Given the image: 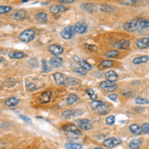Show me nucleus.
Listing matches in <instances>:
<instances>
[{
    "label": "nucleus",
    "mask_w": 149,
    "mask_h": 149,
    "mask_svg": "<svg viewBox=\"0 0 149 149\" xmlns=\"http://www.w3.org/2000/svg\"><path fill=\"white\" fill-rule=\"evenodd\" d=\"M42 70H43V72H46V73H48L52 70L51 64H49L46 60H43L42 61Z\"/></svg>",
    "instance_id": "nucleus-32"
},
{
    "label": "nucleus",
    "mask_w": 149,
    "mask_h": 149,
    "mask_svg": "<svg viewBox=\"0 0 149 149\" xmlns=\"http://www.w3.org/2000/svg\"><path fill=\"white\" fill-rule=\"evenodd\" d=\"M11 59H22V58L25 57V54L23 52H19V51H12L8 54Z\"/></svg>",
    "instance_id": "nucleus-24"
},
{
    "label": "nucleus",
    "mask_w": 149,
    "mask_h": 149,
    "mask_svg": "<svg viewBox=\"0 0 149 149\" xmlns=\"http://www.w3.org/2000/svg\"><path fill=\"white\" fill-rule=\"evenodd\" d=\"M48 50L49 52L52 54L53 56H60L62 55L63 53H64V48H63L62 46H60V45H57V44H52L50 45L48 47Z\"/></svg>",
    "instance_id": "nucleus-8"
},
{
    "label": "nucleus",
    "mask_w": 149,
    "mask_h": 149,
    "mask_svg": "<svg viewBox=\"0 0 149 149\" xmlns=\"http://www.w3.org/2000/svg\"><path fill=\"white\" fill-rule=\"evenodd\" d=\"M78 100H79V96H78L77 94H69L68 98H67V105H74Z\"/></svg>",
    "instance_id": "nucleus-29"
},
{
    "label": "nucleus",
    "mask_w": 149,
    "mask_h": 149,
    "mask_svg": "<svg viewBox=\"0 0 149 149\" xmlns=\"http://www.w3.org/2000/svg\"><path fill=\"white\" fill-rule=\"evenodd\" d=\"M76 123H77V125L80 128L83 129V130H90V129L92 128V122L88 119H85V118H78V119L76 120Z\"/></svg>",
    "instance_id": "nucleus-6"
},
{
    "label": "nucleus",
    "mask_w": 149,
    "mask_h": 149,
    "mask_svg": "<svg viewBox=\"0 0 149 149\" xmlns=\"http://www.w3.org/2000/svg\"><path fill=\"white\" fill-rule=\"evenodd\" d=\"M86 92H87V94L88 96H90V98L92 99V100H96V98H98V96H96V94L92 90V88H88V90H86Z\"/></svg>",
    "instance_id": "nucleus-35"
},
{
    "label": "nucleus",
    "mask_w": 149,
    "mask_h": 149,
    "mask_svg": "<svg viewBox=\"0 0 149 149\" xmlns=\"http://www.w3.org/2000/svg\"><path fill=\"white\" fill-rule=\"evenodd\" d=\"M100 103H101V101H99V100H94L92 103H90V107H92V109H96Z\"/></svg>",
    "instance_id": "nucleus-43"
},
{
    "label": "nucleus",
    "mask_w": 149,
    "mask_h": 149,
    "mask_svg": "<svg viewBox=\"0 0 149 149\" xmlns=\"http://www.w3.org/2000/svg\"><path fill=\"white\" fill-rule=\"evenodd\" d=\"M82 112L79 111H76V109H69V111H65L62 113L63 118H72V117H77V116L81 115Z\"/></svg>",
    "instance_id": "nucleus-11"
},
{
    "label": "nucleus",
    "mask_w": 149,
    "mask_h": 149,
    "mask_svg": "<svg viewBox=\"0 0 149 149\" xmlns=\"http://www.w3.org/2000/svg\"><path fill=\"white\" fill-rule=\"evenodd\" d=\"M119 2L121 4H124V5H134V4H136L135 0H120Z\"/></svg>",
    "instance_id": "nucleus-40"
},
{
    "label": "nucleus",
    "mask_w": 149,
    "mask_h": 149,
    "mask_svg": "<svg viewBox=\"0 0 149 149\" xmlns=\"http://www.w3.org/2000/svg\"><path fill=\"white\" fill-rule=\"evenodd\" d=\"M99 88L101 90H105V92H114V90L117 88V85L113 82H109V81H105L101 82L99 84Z\"/></svg>",
    "instance_id": "nucleus-5"
},
{
    "label": "nucleus",
    "mask_w": 149,
    "mask_h": 149,
    "mask_svg": "<svg viewBox=\"0 0 149 149\" xmlns=\"http://www.w3.org/2000/svg\"><path fill=\"white\" fill-rule=\"evenodd\" d=\"M148 60H149L148 56L144 55V56H140V57H136L135 59H133L132 63L134 65H141V64H143V63H146Z\"/></svg>",
    "instance_id": "nucleus-23"
},
{
    "label": "nucleus",
    "mask_w": 149,
    "mask_h": 149,
    "mask_svg": "<svg viewBox=\"0 0 149 149\" xmlns=\"http://www.w3.org/2000/svg\"><path fill=\"white\" fill-rule=\"evenodd\" d=\"M137 32L140 35L144 36V38H147V36H149V21L142 19V21L139 24V27L137 29Z\"/></svg>",
    "instance_id": "nucleus-3"
},
{
    "label": "nucleus",
    "mask_w": 149,
    "mask_h": 149,
    "mask_svg": "<svg viewBox=\"0 0 149 149\" xmlns=\"http://www.w3.org/2000/svg\"><path fill=\"white\" fill-rule=\"evenodd\" d=\"M35 31L32 29H27L25 31H23L22 33L19 35V40L22 41V42H31L35 38Z\"/></svg>",
    "instance_id": "nucleus-2"
},
{
    "label": "nucleus",
    "mask_w": 149,
    "mask_h": 149,
    "mask_svg": "<svg viewBox=\"0 0 149 149\" xmlns=\"http://www.w3.org/2000/svg\"><path fill=\"white\" fill-rule=\"evenodd\" d=\"M84 47H85L86 49L90 50V51H96V46H92V45H90V44H84Z\"/></svg>",
    "instance_id": "nucleus-46"
},
{
    "label": "nucleus",
    "mask_w": 149,
    "mask_h": 149,
    "mask_svg": "<svg viewBox=\"0 0 149 149\" xmlns=\"http://www.w3.org/2000/svg\"><path fill=\"white\" fill-rule=\"evenodd\" d=\"M26 16H27V13H26L25 10H22V9L17 10V11H15L14 14H13V18L17 21L24 20V19L26 18Z\"/></svg>",
    "instance_id": "nucleus-16"
},
{
    "label": "nucleus",
    "mask_w": 149,
    "mask_h": 149,
    "mask_svg": "<svg viewBox=\"0 0 149 149\" xmlns=\"http://www.w3.org/2000/svg\"><path fill=\"white\" fill-rule=\"evenodd\" d=\"M19 102V99L17 98H14V96H11V98H7L5 100V105L8 107H14L18 105Z\"/></svg>",
    "instance_id": "nucleus-22"
},
{
    "label": "nucleus",
    "mask_w": 149,
    "mask_h": 149,
    "mask_svg": "<svg viewBox=\"0 0 149 149\" xmlns=\"http://www.w3.org/2000/svg\"><path fill=\"white\" fill-rule=\"evenodd\" d=\"M54 80H55V83L58 86H62L64 84H66V79H65V76L62 73H55L54 74Z\"/></svg>",
    "instance_id": "nucleus-17"
},
{
    "label": "nucleus",
    "mask_w": 149,
    "mask_h": 149,
    "mask_svg": "<svg viewBox=\"0 0 149 149\" xmlns=\"http://www.w3.org/2000/svg\"><path fill=\"white\" fill-rule=\"evenodd\" d=\"M36 20H37L39 23H46L47 21H48V16H47L46 13L40 12L36 15Z\"/></svg>",
    "instance_id": "nucleus-26"
},
{
    "label": "nucleus",
    "mask_w": 149,
    "mask_h": 149,
    "mask_svg": "<svg viewBox=\"0 0 149 149\" xmlns=\"http://www.w3.org/2000/svg\"><path fill=\"white\" fill-rule=\"evenodd\" d=\"M107 124H109V125H112L115 122V117H114L113 115H109V117L107 118Z\"/></svg>",
    "instance_id": "nucleus-41"
},
{
    "label": "nucleus",
    "mask_w": 149,
    "mask_h": 149,
    "mask_svg": "<svg viewBox=\"0 0 149 149\" xmlns=\"http://www.w3.org/2000/svg\"><path fill=\"white\" fill-rule=\"evenodd\" d=\"M99 10L100 11H105V12H112L115 10V7L112 5H107V4H102V5L99 6Z\"/></svg>",
    "instance_id": "nucleus-31"
},
{
    "label": "nucleus",
    "mask_w": 149,
    "mask_h": 149,
    "mask_svg": "<svg viewBox=\"0 0 149 149\" xmlns=\"http://www.w3.org/2000/svg\"><path fill=\"white\" fill-rule=\"evenodd\" d=\"M94 149H103V148H98V147H96V148H94Z\"/></svg>",
    "instance_id": "nucleus-50"
},
{
    "label": "nucleus",
    "mask_w": 149,
    "mask_h": 149,
    "mask_svg": "<svg viewBox=\"0 0 149 149\" xmlns=\"http://www.w3.org/2000/svg\"><path fill=\"white\" fill-rule=\"evenodd\" d=\"M123 96H127V98H129V96H134V92H124Z\"/></svg>",
    "instance_id": "nucleus-49"
},
{
    "label": "nucleus",
    "mask_w": 149,
    "mask_h": 149,
    "mask_svg": "<svg viewBox=\"0 0 149 149\" xmlns=\"http://www.w3.org/2000/svg\"><path fill=\"white\" fill-rule=\"evenodd\" d=\"M120 143H121V140H120V138H118V137L107 138V139H105V141L102 142L103 145L107 148H113V147H115V146L119 145Z\"/></svg>",
    "instance_id": "nucleus-7"
},
{
    "label": "nucleus",
    "mask_w": 149,
    "mask_h": 149,
    "mask_svg": "<svg viewBox=\"0 0 149 149\" xmlns=\"http://www.w3.org/2000/svg\"><path fill=\"white\" fill-rule=\"evenodd\" d=\"M109 107L107 105L105 102H102L101 101V103L98 107V109H96V111H98V114H100V115H105V114H107V112H109Z\"/></svg>",
    "instance_id": "nucleus-15"
},
{
    "label": "nucleus",
    "mask_w": 149,
    "mask_h": 149,
    "mask_svg": "<svg viewBox=\"0 0 149 149\" xmlns=\"http://www.w3.org/2000/svg\"><path fill=\"white\" fill-rule=\"evenodd\" d=\"M113 66V62L107 60V61H102L100 63V68H111Z\"/></svg>",
    "instance_id": "nucleus-38"
},
{
    "label": "nucleus",
    "mask_w": 149,
    "mask_h": 149,
    "mask_svg": "<svg viewBox=\"0 0 149 149\" xmlns=\"http://www.w3.org/2000/svg\"><path fill=\"white\" fill-rule=\"evenodd\" d=\"M51 98H52V92L50 90H46V92H44L40 96V101L42 103H48L51 100Z\"/></svg>",
    "instance_id": "nucleus-18"
},
{
    "label": "nucleus",
    "mask_w": 149,
    "mask_h": 149,
    "mask_svg": "<svg viewBox=\"0 0 149 149\" xmlns=\"http://www.w3.org/2000/svg\"><path fill=\"white\" fill-rule=\"evenodd\" d=\"M74 2V0H60L61 4H72Z\"/></svg>",
    "instance_id": "nucleus-48"
},
{
    "label": "nucleus",
    "mask_w": 149,
    "mask_h": 149,
    "mask_svg": "<svg viewBox=\"0 0 149 149\" xmlns=\"http://www.w3.org/2000/svg\"><path fill=\"white\" fill-rule=\"evenodd\" d=\"M76 34V31H75V26H67L66 28H64L61 33V36L64 39L66 40H69V39H72L74 37V35Z\"/></svg>",
    "instance_id": "nucleus-4"
},
{
    "label": "nucleus",
    "mask_w": 149,
    "mask_h": 149,
    "mask_svg": "<svg viewBox=\"0 0 149 149\" xmlns=\"http://www.w3.org/2000/svg\"><path fill=\"white\" fill-rule=\"evenodd\" d=\"M109 98L111 99V100H116V99H117V94H109Z\"/></svg>",
    "instance_id": "nucleus-47"
},
{
    "label": "nucleus",
    "mask_w": 149,
    "mask_h": 149,
    "mask_svg": "<svg viewBox=\"0 0 149 149\" xmlns=\"http://www.w3.org/2000/svg\"><path fill=\"white\" fill-rule=\"evenodd\" d=\"M66 84L69 86H76L79 84V80L76 79V78H73V77L68 78V79H66Z\"/></svg>",
    "instance_id": "nucleus-34"
},
{
    "label": "nucleus",
    "mask_w": 149,
    "mask_h": 149,
    "mask_svg": "<svg viewBox=\"0 0 149 149\" xmlns=\"http://www.w3.org/2000/svg\"><path fill=\"white\" fill-rule=\"evenodd\" d=\"M141 131L143 133H146L148 134L149 133V123H144L143 125L141 126Z\"/></svg>",
    "instance_id": "nucleus-42"
},
{
    "label": "nucleus",
    "mask_w": 149,
    "mask_h": 149,
    "mask_svg": "<svg viewBox=\"0 0 149 149\" xmlns=\"http://www.w3.org/2000/svg\"><path fill=\"white\" fill-rule=\"evenodd\" d=\"M75 31L78 34H84L88 31V25L86 23L79 22L75 25Z\"/></svg>",
    "instance_id": "nucleus-12"
},
{
    "label": "nucleus",
    "mask_w": 149,
    "mask_h": 149,
    "mask_svg": "<svg viewBox=\"0 0 149 149\" xmlns=\"http://www.w3.org/2000/svg\"><path fill=\"white\" fill-rule=\"evenodd\" d=\"M82 8L88 12H94L96 7V5L92 3H84V4H82Z\"/></svg>",
    "instance_id": "nucleus-28"
},
{
    "label": "nucleus",
    "mask_w": 149,
    "mask_h": 149,
    "mask_svg": "<svg viewBox=\"0 0 149 149\" xmlns=\"http://www.w3.org/2000/svg\"><path fill=\"white\" fill-rule=\"evenodd\" d=\"M129 130H130V132L133 133L134 135H139L140 133L142 132L141 127H140L138 124H131L130 126H129Z\"/></svg>",
    "instance_id": "nucleus-27"
},
{
    "label": "nucleus",
    "mask_w": 149,
    "mask_h": 149,
    "mask_svg": "<svg viewBox=\"0 0 149 149\" xmlns=\"http://www.w3.org/2000/svg\"><path fill=\"white\" fill-rule=\"evenodd\" d=\"M10 11H12L11 6H5V5L0 6V14H5V13H8Z\"/></svg>",
    "instance_id": "nucleus-37"
},
{
    "label": "nucleus",
    "mask_w": 149,
    "mask_h": 149,
    "mask_svg": "<svg viewBox=\"0 0 149 149\" xmlns=\"http://www.w3.org/2000/svg\"><path fill=\"white\" fill-rule=\"evenodd\" d=\"M66 9V7H65L63 4H60V5H53L51 6V8H50V12L52 13V14H58V13L64 11V10Z\"/></svg>",
    "instance_id": "nucleus-21"
},
{
    "label": "nucleus",
    "mask_w": 149,
    "mask_h": 149,
    "mask_svg": "<svg viewBox=\"0 0 149 149\" xmlns=\"http://www.w3.org/2000/svg\"><path fill=\"white\" fill-rule=\"evenodd\" d=\"M65 147L67 149H82L83 146L80 143H76V142H68L65 144Z\"/></svg>",
    "instance_id": "nucleus-30"
},
{
    "label": "nucleus",
    "mask_w": 149,
    "mask_h": 149,
    "mask_svg": "<svg viewBox=\"0 0 149 149\" xmlns=\"http://www.w3.org/2000/svg\"><path fill=\"white\" fill-rule=\"evenodd\" d=\"M135 102H136L137 105H148L149 99L141 98V96H138V98H135Z\"/></svg>",
    "instance_id": "nucleus-36"
},
{
    "label": "nucleus",
    "mask_w": 149,
    "mask_h": 149,
    "mask_svg": "<svg viewBox=\"0 0 149 149\" xmlns=\"http://www.w3.org/2000/svg\"><path fill=\"white\" fill-rule=\"evenodd\" d=\"M62 130L64 131L65 133L66 132H76V133H79V134L82 135V131L78 128V126H76L75 124H72V123L65 124L64 126L62 127Z\"/></svg>",
    "instance_id": "nucleus-9"
},
{
    "label": "nucleus",
    "mask_w": 149,
    "mask_h": 149,
    "mask_svg": "<svg viewBox=\"0 0 149 149\" xmlns=\"http://www.w3.org/2000/svg\"><path fill=\"white\" fill-rule=\"evenodd\" d=\"M74 61L77 62L78 64L80 65V67H82V68H84L85 70H87V71H90L92 69V65H90V63H88L86 60H84V59H81V58H79V57H74Z\"/></svg>",
    "instance_id": "nucleus-10"
},
{
    "label": "nucleus",
    "mask_w": 149,
    "mask_h": 149,
    "mask_svg": "<svg viewBox=\"0 0 149 149\" xmlns=\"http://www.w3.org/2000/svg\"><path fill=\"white\" fill-rule=\"evenodd\" d=\"M74 72H76V73H79L80 75L85 76V75H87L88 71H87V70H85V69H84V68H82V67H77V68H74Z\"/></svg>",
    "instance_id": "nucleus-39"
},
{
    "label": "nucleus",
    "mask_w": 149,
    "mask_h": 149,
    "mask_svg": "<svg viewBox=\"0 0 149 149\" xmlns=\"http://www.w3.org/2000/svg\"><path fill=\"white\" fill-rule=\"evenodd\" d=\"M129 45H130L129 40H120L114 44V48L120 49V50H126L129 48Z\"/></svg>",
    "instance_id": "nucleus-14"
},
{
    "label": "nucleus",
    "mask_w": 149,
    "mask_h": 149,
    "mask_svg": "<svg viewBox=\"0 0 149 149\" xmlns=\"http://www.w3.org/2000/svg\"><path fill=\"white\" fill-rule=\"evenodd\" d=\"M136 47L138 49H146L149 47V38H141L136 41Z\"/></svg>",
    "instance_id": "nucleus-13"
},
{
    "label": "nucleus",
    "mask_w": 149,
    "mask_h": 149,
    "mask_svg": "<svg viewBox=\"0 0 149 149\" xmlns=\"http://www.w3.org/2000/svg\"><path fill=\"white\" fill-rule=\"evenodd\" d=\"M19 117H20L21 119L24 120L25 122H27V123H30V124L32 123V119H31V118H30V117H28V116H26V115H22V114H20V115H19Z\"/></svg>",
    "instance_id": "nucleus-44"
},
{
    "label": "nucleus",
    "mask_w": 149,
    "mask_h": 149,
    "mask_svg": "<svg viewBox=\"0 0 149 149\" xmlns=\"http://www.w3.org/2000/svg\"><path fill=\"white\" fill-rule=\"evenodd\" d=\"M119 53H118L117 50H111V51H107L105 53V57L107 58H117Z\"/></svg>",
    "instance_id": "nucleus-33"
},
{
    "label": "nucleus",
    "mask_w": 149,
    "mask_h": 149,
    "mask_svg": "<svg viewBox=\"0 0 149 149\" xmlns=\"http://www.w3.org/2000/svg\"><path fill=\"white\" fill-rule=\"evenodd\" d=\"M50 64H51V66L54 67V68H60L63 64V60H62V58L56 57L55 56V57L51 58V60H50Z\"/></svg>",
    "instance_id": "nucleus-20"
},
{
    "label": "nucleus",
    "mask_w": 149,
    "mask_h": 149,
    "mask_svg": "<svg viewBox=\"0 0 149 149\" xmlns=\"http://www.w3.org/2000/svg\"><path fill=\"white\" fill-rule=\"evenodd\" d=\"M141 144H142V141L140 139H132L130 142H129L128 146L130 149H138V148H140Z\"/></svg>",
    "instance_id": "nucleus-25"
},
{
    "label": "nucleus",
    "mask_w": 149,
    "mask_h": 149,
    "mask_svg": "<svg viewBox=\"0 0 149 149\" xmlns=\"http://www.w3.org/2000/svg\"><path fill=\"white\" fill-rule=\"evenodd\" d=\"M105 79L107 80V81H109V82H115V81H117L118 80V75H117V73H115L114 71H109V72H107L105 73Z\"/></svg>",
    "instance_id": "nucleus-19"
},
{
    "label": "nucleus",
    "mask_w": 149,
    "mask_h": 149,
    "mask_svg": "<svg viewBox=\"0 0 149 149\" xmlns=\"http://www.w3.org/2000/svg\"><path fill=\"white\" fill-rule=\"evenodd\" d=\"M142 21L141 18H135L133 20H130L129 22H126L124 23L122 28L127 32H134V31H137L138 27H139V24L140 22Z\"/></svg>",
    "instance_id": "nucleus-1"
},
{
    "label": "nucleus",
    "mask_w": 149,
    "mask_h": 149,
    "mask_svg": "<svg viewBox=\"0 0 149 149\" xmlns=\"http://www.w3.org/2000/svg\"><path fill=\"white\" fill-rule=\"evenodd\" d=\"M2 62V60H1V58H0V63H1Z\"/></svg>",
    "instance_id": "nucleus-51"
},
{
    "label": "nucleus",
    "mask_w": 149,
    "mask_h": 149,
    "mask_svg": "<svg viewBox=\"0 0 149 149\" xmlns=\"http://www.w3.org/2000/svg\"><path fill=\"white\" fill-rule=\"evenodd\" d=\"M26 87H27L28 90H36V86L33 85L32 83H29V82H27V83H26Z\"/></svg>",
    "instance_id": "nucleus-45"
}]
</instances>
